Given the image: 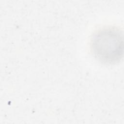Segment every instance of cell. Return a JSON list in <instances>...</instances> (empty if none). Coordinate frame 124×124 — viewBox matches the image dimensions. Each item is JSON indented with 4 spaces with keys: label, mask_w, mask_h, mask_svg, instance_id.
<instances>
[{
    "label": "cell",
    "mask_w": 124,
    "mask_h": 124,
    "mask_svg": "<svg viewBox=\"0 0 124 124\" xmlns=\"http://www.w3.org/2000/svg\"><path fill=\"white\" fill-rule=\"evenodd\" d=\"M91 49L100 62L107 64L120 61L123 56V33L120 29L113 26L103 27L92 35Z\"/></svg>",
    "instance_id": "obj_1"
}]
</instances>
